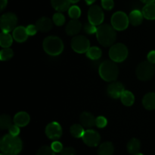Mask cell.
I'll return each mask as SVG.
<instances>
[{"instance_id":"32","label":"cell","mask_w":155,"mask_h":155,"mask_svg":"<svg viewBox=\"0 0 155 155\" xmlns=\"http://www.w3.org/2000/svg\"><path fill=\"white\" fill-rule=\"evenodd\" d=\"M54 24L57 26H62L65 23V17L61 12H57L52 17Z\"/></svg>"},{"instance_id":"39","label":"cell","mask_w":155,"mask_h":155,"mask_svg":"<svg viewBox=\"0 0 155 155\" xmlns=\"http://www.w3.org/2000/svg\"><path fill=\"white\" fill-rule=\"evenodd\" d=\"M26 30H27V34H28L29 36H34V35L36 33V32H37L38 29L36 25L30 24V25H28L27 27H26Z\"/></svg>"},{"instance_id":"13","label":"cell","mask_w":155,"mask_h":155,"mask_svg":"<svg viewBox=\"0 0 155 155\" xmlns=\"http://www.w3.org/2000/svg\"><path fill=\"white\" fill-rule=\"evenodd\" d=\"M124 91L125 89L123 84L117 81H113L110 83L107 88V94L114 99H117L120 97Z\"/></svg>"},{"instance_id":"42","label":"cell","mask_w":155,"mask_h":155,"mask_svg":"<svg viewBox=\"0 0 155 155\" xmlns=\"http://www.w3.org/2000/svg\"><path fill=\"white\" fill-rule=\"evenodd\" d=\"M8 3V0H1V11H2L6 7Z\"/></svg>"},{"instance_id":"16","label":"cell","mask_w":155,"mask_h":155,"mask_svg":"<svg viewBox=\"0 0 155 155\" xmlns=\"http://www.w3.org/2000/svg\"><path fill=\"white\" fill-rule=\"evenodd\" d=\"M53 21L47 17H42L37 20L36 26L37 27L38 30L41 32H48L52 29Z\"/></svg>"},{"instance_id":"7","label":"cell","mask_w":155,"mask_h":155,"mask_svg":"<svg viewBox=\"0 0 155 155\" xmlns=\"http://www.w3.org/2000/svg\"><path fill=\"white\" fill-rule=\"evenodd\" d=\"M71 47L77 53H85L90 48V43L87 37L83 35H77L71 40Z\"/></svg>"},{"instance_id":"44","label":"cell","mask_w":155,"mask_h":155,"mask_svg":"<svg viewBox=\"0 0 155 155\" xmlns=\"http://www.w3.org/2000/svg\"><path fill=\"white\" fill-rule=\"evenodd\" d=\"M96 1V0H85V2H86V3H87V5H92Z\"/></svg>"},{"instance_id":"43","label":"cell","mask_w":155,"mask_h":155,"mask_svg":"<svg viewBox=\"0 0 155 155\" xmlns=\"http://www.w3.org/2000/svg\"><path fill=\"white\" fill-rule=\"evenodd\" d=\"M141 1L145 4H150V3H154L155 0H141Z\"/></svg>"},{"instance_id":"8","label":"cell","mask_w":155,"mask_h":155,"mask_svg":"<svg viewBox=\"0 0 155 155\" xmlns=\"http://www.w3.org/2000/svg\"><path fill=\"white\" fill-rule=\"evenodd\" d=\"M129 16L124 12H117L111 17V25L116 30H124L128 27Z\"/></svg>"},{"instance_id":"20","label":"cell","mask_w":155,"mask_h":155,"mask_svg":"<svg viewBox=\"0 0 155 155\" xmlns=\"http://www.w3.org/2000/svg\"><path fill=\"white\" fill-rule=\"evenodd\" d=\"M143 14L139 10H133L129 15V21L133 26H139L143 21Z\"/></svg>"},{"instance_id":"9","label":"cell","mask_w":155,"mask_h":155,"mask_svg":"<svg viewBox=\"0 0 155 155\" xmlns=\"http://www.w3.org/2000/svg\"><path fill=\"white\" fill-rule=\"evenodd\" d=\"M18 18L12 12H7L1 17V29L2 32L9 33L16 28Z\"/></svg>"},{"instance_id":"38","label":"cell","mask_w":155,"mask_h":155,"mask_svg":"<svg viewBox=\"0 0 155 155\" xmlns=\"http://www.w3.org/2000/svg\"><path fill=\"white\" fill-rule=\"evenodd\" d=\"M58 155H76V150L73 147H65Z\"/></svg>"},{"instance_id":"40","label":"cell","mask_w":155,"mask_h":155,"mask_svg":"<svg viewBox=\"0 0 155 155\" xmlns=\"http://www.w3.org/2000/svg\"><path fill=\"white\" fill-rule=\"evenodd\" d=\"M8 131L10 135H13V136H18L20 134V127L15 124L12 125V126L9 128Z\"/></svg>"},{"instance_id":"30","label":"cell","mask_w":155,"mask_h":155,"mask_svg":"<svg viewBox=\"0 0 155 155\" xmlns=\"http://www.w3.org/2000/svg\"><path fill=\"white\" fill-rule=\"evenodd\" d=\"M14 52L12 49L10 48H3V50L0 52V59L2 61H7L9 60L13 57Z\"/></svg>"},{"instance_id":"15","label":"cell","mask_w":155,"mask_h":155,"mask_svg":"<svg viewBox=\"0 0 155 155\" xmlns=\"http://www.w3.org/2000/svg\"><path fill=\"white\" fill-rule=\"evenodd\" d=\"M80 121L83 127L91 129V128L95 126L96 118H95V116L91 112H83L80 115Z\"/></svg>"},{"instance_id":"33","label":"cell","mask_w":155,"mask_h":155,"mask_svg":"<svg viewBox=\"0 0 155 155\" xmlns=\"http://www.w3.org/2000/svg\"><path fill=\"white\" fill-rule=\"evenodd\" d=\"M55 152L49 146H42L38 150L36 155H55Z\"/></svg>"},{"instance_id":"17","label":"cell","mask_w":155,"mask_h":155,"mask_svg":"<svg viewBox=\"0 0 155 155\" xmlns=\"http://www.w3.org/2000/svg\"><path fill=\"white\" fill-rule=\"evenodd\" d=\"M30 121V117L27 112L21 111L15 114L14 117V122L19 127H24L27 126Z\"/></svg>"},{"instance_id":"46","label":"cell","mask_w":155,"mask_h":155,"mask_svg":"<svg viewBox=\"0 0 155 155\" xmlns=\"http://www.w3.org/2000/svg\"><path fill=\"white\" fill-rule=\"evenodd\" d=\"M135 155H143V154H142V153H137L136 154H135Z\"/></svg>"},{"instance_id":"22","label":"cell","mask_w":155,"mask_h":155,"mask_svg":"<svg viewBox=\"0 0 155 155\" xmlns=\"http://www.w3.org/2000/svg\"><path fill=\"white\" fill-rule=\"evenodd\" d=\"M114 147L110 141L102 143L98 149V155H113Z\"/></svg>"},{"instance_id":"1","label":"cell","mask_w":155,"mask_h":155,"mask_svg":"<svg viewBox=\"0 0 155 155\" xmlns=\"http://www.w3.org/2000/svg\"><path fill=\"white\" fill-rule=\"evenodd\" d=\"M23 143L18 136L8 134L4 135L0 141V149L5 155H18L22 150Z\"/></svg>"},{"instance_id":"41","label":"cell","mask_w":155,"mask_h":155,"mask_svg":"<svg viewBox=\"0 0 155 155\" xmlns=\"http://www.w3.org/2000/svg\"><path fill=\"white\" fill-rule=\"evenodd\" d=\"M147 59L149 62L152 64H155V50H152V51L149 52L148 54Z\"/></svg>"},{"instance_id":"29","label":"cell","mask_w":155,"mask_h":155,"mask_svg":"<svg viewBox=\"0 0 155 155\" xmlns=\"http://www.w3.org/2000/svg\"><path fill=\"white\" fill-rule=\"evenodd\" d=\"M12 126V120L10 115L7 114H2L0 116V128L2 130L9 129V128Z\"/></svg>"},{"instance_id":"10","label":"cell","mask_w":155,"mask_h":155,"mask_svg":"<svg viewBox=\"0 0 155 155\" xmlns=\"http://www.w3.org/2000/svg\"><path fill=\"white\" fill-rule=\"evenodd\" d=\"M104 19V12L98 5H92L88 12V21L95 26L102 24Z\"/></svg>"},{"instance_id":"34","label":"cell","mask_w":155,"mask_h":155,"mask_svg":"<svg viewBox=\"0 0 155 155\" xmlns=\"http://www.w3.org/2000/svg\"><path fill=\"white\" fill-rule=\"evenodd\" d=\"M83 30L88 34H93V33H96L97 27L96 26L88 21V22L85 23L83 25Z\"/></svg>"},{"instance_id":"14","label":"cell","mask_w":155,"mask_h":155,"mask_svg":"<svg viewBox=\"0 0 155 155\" xmlns=\"http://www.w3.org/2000/svg\"><path fill=\"white\" fill-rule=\"evenodd\" d=\"M82 29V24L78 19H72L66 26V33L69 36H77Z\"/></svg>"},{"instance_id":"19","label":"cell","mask_w":155,"mask_h":155,"mask_svg":"<svg viewBox=\"0 0 155 155\" xmlns=\"http://www.w3.org/2000/svg\"><path fill=\"white\" fill-rule=\"evenodd\" d=\"M51 4L58 12H66L71 8V2L69 0H51Z\"/></svg>"},{"instance_id":"24","label":"cell","mask_w":155,"mask_h":155,"mask_svg":"<svg viewBox=\"0 0 155 155\" xmlns=\"http://www.w3.org/2000/svg\"><path fill=\"white\" fill-rule=\"evenodd\" d=\"M144 18L148 20H155V3L146 4L142 9Z\"/></svg>"},{"instance_id":"25","label":"cell","mask_w":155,"mask_h":155,"mask_svg":"<svg viewBox=\"0 0 155 155\" xmlns=\"http://www.w3.org/2000/svg\"><path fill=\"white\" fill-rule=\"evenodd\" d=\"M121 102L124 105L127 106H130L134 103L135 102V96L131 91H124L120 97Z\"/></svg>"},{"instance_id":"23","label":"cell","mask_w":155,"mask_h":155,"mask_svg":"<svg viewBox=\"0 0 155 155\" xmlns=\"http://www.w3.org/2000/svg\"><path fill=\"white\" fill-rule=\"evenodd\" d=\"M141 147V142L139 139L136 138H133L129 141L128 144H127V151L130 153V154H136L139 153V150Z\"/></svg>"},{"instance_id":"21","label":"cell","mask_w":155,"mask_h":155,"mask_svg":"<svg viewBox=\"0 0 155 155\" xmlns=\"http://www.w3.org/2000/svg\"><path fill=\"white\" fill-rule=\"evenodd\" d=\"M142 104L145 109L153 110L155 109V93L150 92L145 94L142 99Z\"/></svg>"},{"instance_id":"12","label":"cell","mask_w":155,"mask_h":155,"mask_svg":"<svg viewBox=\"0 0 155 155\" xmlns=\"http://www.w3.org/2000/svg\"><path fill=\"white\" fill-rule=\"evenodd\" d=\"M45 135L51 140H58L62 135V128L57 122H51L45 127Z\"/></svg>"},{"instance_id":"4","label":"cell","mask_w":155,"mask_h":155,"mask_svg":"<svg viewBox=\"0 0 155 155\" xmlns=\"http://www.w3.org/2000/svg\"><path fill=\"white\" fill-rule=\"evenodd\" d=\"M43 50L50 56H58L63 52L64 43L61 38L56 36H48L45 37L42 43Z\"/></svg>"},{"instance_id":"27","label":"cell","mask_w":155,"mask_h":155,"mask_svg":"<svg viewBox=\"0 0 155 155\" xmlns=\"http://www.w3.org/2000/svg\"><path fill=\"white\" fill-rule=\"evenodd\" d=\"M86 56L92 60H97L101 57L102 52L100 48L97 46H92L86 52Z\"/></svg>"},{"instance_id":"37","label":"cell","mask_w":155,"mask_h":155,"mask_svg":"<svg viewBox=\"0 0 155 155\" xmlns=\"http://www.w3.org/2000/svg\"><path fill=\"white\" fill-rule=\"evenodd\" d=\"M51 147L55 153H60V152L64 149L62 144L58 141H53L52 144H51Z\"/></svg>"},{"instance_id":"36","label":"cell","mask_w":155,"mask_h":155,"mask_svg":"<svg viewBox=\"0 0 155 155\" xmlns=\"http://www.w3.org/2000/svg\"><path fill=\"white\" fill-rule=\"evenodd\" d=\"M101 5L104 9L110 11L114 6V2L113 0H101Z\"/></svg>"},{"instance_id":"26","label":"cell","mask_w":155,"mask_h":155,"mask_svg":"<svg viewBox=\"0 0 155 155\" xmlns=\"http://www.w3.org/2000/svg\"><path fill=\"white\" fill-rule=\"evenodd\" d=\"M13 43V38L9 33L2 31L0 35V46L2 48H9Z\"/></svg>"},{"instance_id":"45","label":"cell","mask_w":155,"mask_h":155,"mask_svg":"<svg viewBox=\"0 0 155 155\" xmlns=\"http://www.w3.org/2000/svg\"><path fill=\"white\" fill-rule=\"evenodd\" d=\"M70 2H71V3H73V4H74V3H77L80 0H69Z\"/></svg>"},{"instance_id":"35","label":"cell","mask_w":155,"mask_h":155,"mask_svg":"<svg viewBox=\"0 0 155 155\" xmlns=\"http://www.w3.org/2000/svg\"><path fill=\"white\" fill-rule=\"evenodd\" d=\"M107 124V120L105 117L104 116H98L96 118V122H95V126H97L98 128H104Z\"/></svg>"},{"instance_id":"47","label":"cell","mask_w":155,"mask_h":155,"mask_svg":"<svg viewBox=\"0 0 155 155\" xmlns=\"http://www.w3.org/2000/svg\"><path fill=\"white\" fill-rule=\"evenodd\" d=\"M0 155H5V154H4V153H2L1 154H0Z\"/></svg>"},{"instance_id":"6","label":"cell","mask_w":155,"mask_h":155,"mask_svg":"<svg viewBox=\"0 0 155 155\" xmlns=\"http://www.w3.org/2000/svg\"><path fill=\"white\" fill-rule=\"evenodd\" d=\"M155 68L152 63L148 61L142 62L136 68V76L139 80L148 81L154 75Z\"/></svg>"},{"instance_id":"3","label":"cell","mask_w":155,"mask_h":155,"mask_svg":"<svg viewBox=\"0 0 155 155\" xmlns=\"http://www.w3.org/2000/svg\"><path fill=\"white\" fill-rule=\"evenodd\" d=\"M100 77L107 82H113L117 78L119 69L114 62L105 60L100 65L98 68Z\"/></svg>"},{"instance_id":"2","label":"cell","mask_w":155,"mask_h":155,"mask_svg":"<svg viewBox=\"0 0 155 155\" xmlns=\"http://www.w3.org/2000/svg\"><path fill=\"white\" fill-rule=\"evenodd\" d=\"M96 37L103 46H111L117 39L116 30L108 24H103L97 27Z\"/></svg>"},{"instance_id":"28","label":"cell","mask_w":155,"mask_h":155,"mask_svg":"<svg viewBox=\"0 0 155 155\" xmlns=\"http://www.w3.org/2000/svg\"><path fill=\"white\" fill-rule=\"evenodd\" d=\"M70 132L71 135L74 138H83V135L85 133V130L83 129V126L80 124H74L70 128Z\"/></svg>"},{"instance_id":"31","label":"cell","mask_w":155,"mask_h":155,"mask_svg":"<svg viewBox=\"0 0 155 155\" xmlns=\"http://www.w3.org/2000/svg\"><path fill=\"white\" fill-rule=\"evenodd\" d=\"M68 15L72 19H78L81 15V10L77 5L71 6L68 10Z\"/></svg>"},{"instance_id":"11","label":"cell","mask_w":155,"mask_h":155,"mask_svg":"<svg viewBox=\"0 0 155 155\" xmlns=\"http://www.w3.org/2000/svg\"><path fill=\"white\" fill-rule=\"evenodd\" d=\"M82 139L86 145L89 146V147H96L99 144L100 141H101V136L96 131L89 129L88 130L85 131V133Z\"/></svg>"},{"instance_id":"5","label":"cell","mask_w":155,"mask_h":155,"mask_svg":"<svg viewBox=\"0 0 155 155\" xmlns=\"http://www.w3.org/2000/svg\"><path fill=\"white\" fill-rule=\"evenodd\" d=\"M128 56V49L124 44L118 43L114 44L109 50V57L113 62H124Z\"/></svg>"},{"instance_id":"18","label":"cell","mask_w":155,"mask_h":155,"mask_svg":"<svg viewBox=\"0 0 155 155\" xmlns=\"http://www.w3.org/2000/svg\"><path fill=\"white\" fill-rule=\"evenodd\" d=\"M28 36L26 27L22 26H18L13 30V38L18 43L25 42Z\"/></svg>"}]
</instances>
